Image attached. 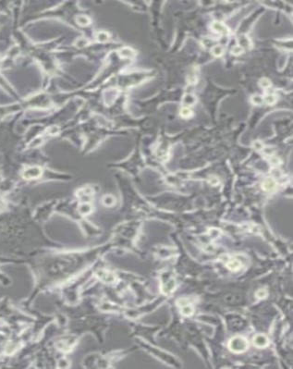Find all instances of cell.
Wrapping results in <instances>:
<instances>
[{"label":"cell","instance_id":"1","mask_svg":"<svg viewBox=\"0 0 293 369\" xmlns=\"http://www.w3.org/2000/svg\"><path fill=\"white\" fill-rule=\"evenodd\" d=\"M229 347L233 352H237V354H238V352H243L244 351L247 350L248 342L244 338L235 337L229 341Z\"/></svg>","mask_w":293,"mask_h":369},{"label":"cell","instance_id":"2","mask_svg":"<svg viewBox=\"0 0 293 369\" xmlns=\"http://www.w3.org/2000/svg\"><path fill=\"white\" fill-rule=\"evenodd\" d=\"M211 27H212L214 32H217V34H219L226 35V34H229V29L227 28V27L223 22H221V21H214Z\"/></svg>","mask_w":293,"mask_h":369},{"label":"cell","instance_id":"3","mask_svg":"<svg viewBox=\"0 0 293 369\" xmlns=\"http://www.w3.org/2000/svg\"><path fill=\"white\" fill-rule=\"evenodd\" d=\"M41 174H42V170L39 167H30V169L25 170L23 176L25 179H36V178H39Z\"/></svg>","mask_w":293,"mask_h":369},{"label":"cell","instance_id":"4","mask_svg":"<svg viewBox=\"0 0 293 369\" xmlns=\"http://www.w3.org/2000/svg\"><path fill=\"white\" fill-rule=\"evenodd\" d=\"M253 343L259 348H264L268 345V339L264 335H256L253 339Z\"/></svg>","mask_w":293,"mask_h":369},{"label":"cell","instance_id":"5","mask_svg":"<svg viewBox=\"0 0 293 369\" xmlns=\"http://www.w3.org/2000/svg\"><path fill=\"white\" fill-rule=\"evenodd\" d=\"M118 54H119V56H120L121 57H123V58H131L135 55L134 51L131 49V48H129V47H124V48H122V49L119 50Z\"/></svg>","mask_w":293,"mask_h":369},{"label":"cell","instance_id":"6","mask_svg":"<svg viewBox=\"0 0 293 369\" xmlns=\"http://www.w3.org/2000/svg\"><path fill=\"white\" fill-rule=\"evenodd\" d=\"M238 44H240V46L242 49H244V48L251 47L252 42L249 39V37H247L246 35H241L240 38H238Z\"/></svg>","mask_w":293,"mask_h":369},{"label":"cell","instance_id":"7","mask_svg":"<svg viewBox=\"0 0 293 369\" xmlns=\"http://www.w3.org/2000/svg\"><path fill=\"white\" fill-rule=\"evenodd\" d=\"M263 188L267 192H272L276 188V182L272 179H267V180H265L264 182L263 183Z\"/></svg>","mask_w":293,"mask_h":369},{"label":"cell","instance_id":"8","mask_svg":"<svg viewBox=\"0 0 293 369\" xmlns=\"http://www.w3.org/2000/svg\"><path fill=\"white\" fill-rule=\"evenodd\" d=\"M98 276L101 279H103L106 282H111L115 279V277H114L112 273H108V272H106V271H101V272L98 273Z\"/></svg>","mask_w":293,"mask_h":369},{"label":"cell","instance_id":"9","mask_svg":"<svg viewBox=\"0 0 293 369\" xmlns=\"http://www.w3.org/2000/svg\"><path fill=\"white\" fill-rule=\"evenodd\" d=\"M76 21L77 23L81 25V26H87L91 23V20L89 17L85 15H80L78 17H76Z\"/></svg>","mask_w":293,"mask_h":369},{"label":"cell","instance_id":"10","mask_svg":"<svg viewBox=\"0 0 293 369\" xmlns=\"http://www.w3.org/2000/svg\"><path fill=\"white\" fill-rule=\"evenodd\" d=\"M227 267L232 271H237L241 267V263L237 259H232L227 264Z\"/></svg>","mask_w":293,"mask_h":369},{"label":"cell","instance_id":"11","mask_svg":"<svg viewBox=\"0 0 293 369\" xmlns=\"http://www.w3.org/2000/svg\"><path fill=\"white\" fill-rule=\"evenodd\" d=\"M211 53H212V55L215 57H221L224 54V48L219 45L214 46L211 48Z\"/></svg>","mask_w":293,"mask_h":369},{"label":"cell","instance_id":"12","mask_svg":"<svg viewBox=\"0 0 293 369\" xmlns=\"http://www.w3.org/2000/svg\"><path fill=\"white\" fill-rule=\"evenodd\" d=\"M96 39L100 43H105L109 39V34H108L106 32H103V31L99 32L96 35Z\"/></svg>","mask_w":293,"mask_h":369},{"label":"cell","instance_id":"13","mask_svg":"<svg viewBox=\"0 0 293 369\" xmlns=\"http://www.w3.org/2000/svg\"><path fill=\"white\" fill-rule=\"evenodd\" d=\"M192 115H193V113H192V109L188 106H184L180 109V116L182 118H191Z\"/></svg>","mask_w":293,"mask_h":369},{"label":"cell","instance_id":"14","mask_svg":"<svg viewBox=\"0 0 293 369\" xmlns=\"http://www.w3.org/2000/svg\"><path fill=\"white\" fill-rule=\"evenodd\" d=\"M183 102H184V104H186L188 106H192V105L194 104L195 102H196V98H195L194 95H184Z\"/></svg>","mask_w":293,"mask_h":369},{"label":"cell","instance_id":"15","mask_svg":"<svg viewBox=\"0 0 293 369\" xmlns=\"http://www.w3.org/2000/svg\"><path fill=\"white\" fill-rule=\"evenodd\" d=\"M264 100V102L266 103L267 105H274L275 103L276 102V96L274 95H267L264 96V98H263Z\"/></svg>","mask_w":293,"mask_h":369},{"label":"cell","instance_id":"16","mask_svg":"<svg viewBox=\"0 0 293 369\" xmlns=\"http://www.w3.org/2000/svg\"><path fill=\"white\" fill-rule=\"evenodd\" d=\"M103 203H104V204L106 205V207H111V205L115 203V199H114V197L111 196V195H106V196H105L104 199H103Z\"/></svg>","mask_w":293,"mask_h":369},{"label":"cell","instance_id":"17","mask_svg":"<svg viewBox=\"0 0 293 369\" xmlns=\"http://www.w3.org/2000/svg\"><path fill=\"white\" fill-rule=\"evenodd\" d=\"M175 288V282L174 280H169L167 283L166 284V286L164 287V291L165 292H169L172 291Z\"/></svg>","mask_w":293,"mask_h":369},{"label":"cell","instance_id":"18","mask_svg":"<svg viewBox=\"0 0 293 369\" xmlns=\"http://www.w3.org/2000/svg\"><path fill=\"white\" fill-rule=\"evenodd\" d=\"M88 44H89V41L87 39H85V38H80V39H78L77 42H76V46L80 48L86 46Z\"/></svg>","mask_w":293,"mask_h":369},{"label":"cell","instance_id":"19","mask_svg":"<svg viewBox=\"0 0 293 369\" xmlns=\"http://www.w3.org/2000/svg\"><path fill=\"white\" fill-rule=\"evenodd\" d=\"M259 84L263 88H268V87H270V86H271V81L268 79H266V78H263V79L260 80Z\"/></svg>","mask_w":293,"mask_h":369},{"label":"cell","instance_id":"20","mask_svg":"<svg viewBox=\"0 0 293 369\" xmlns=\"http://www.w3.org/2000/svg\"><path fill=\"white\" fill-rule=\"evenodd\" d=\"M192 312H193L192 308L190 306L188 303L185 305H183V307H182V314H185V316H191V314H192Z\"/></svg>","mask_w":293,"mask_h":369},{"label":"cell","instance_id":"21","mask_svg":"<svg viewBox=\"0 0 293 369\" xmlns=\"http://www.w3.org/2000/svg\"><path fill=\"white\" fill-rule=\"evenodd\" d=\"M242 52H243V49H242V48L240 46H235L231 49L232 55H234V56H240V55H241V54H242Z\"/></svg>","mask_w":293,"mask_h":369},{"label":"cell","instance_id":"22","mask_svg":"<svg viewBox=\"0 0 293 369\" xmlns=\"http://www.w3.org/2000/svg\"><path fill=\"white\" fill-rule=\"evenodd\" d=\"M197 74L195 73L194 71H192V73H190L189 74V76H188V81H189V83H197Z\"/></svg>","mask_w":293,"mask_h":369},{"label":"cell","instance_id":"23","mask_svg":"<svg viewBox=\"0 0 293 369\" xmlns=\"http://www.w3.org/2000/svg\"><path fill=\"white\" fill-rule=\"evenodd\" d=\"M252 103H253L254 105H260V104H262V102L264 101V99L262 98L261 96H259V95H253L252 97Z\"/></svg>","mask_w":293,"mask_h":369},{"label":"cell","instance_id":"24","mask_svg":"<svg viewBox=\"0 0 293 369\" xmlns=\"http://www.w3.org/2000/svg\"><path fill=\"white\" fill-rule=\"evenodd\" d=\"M91 211V207L88 204H83L80 207V212L83 214H88Z\"/></svg>","mask_w":293,"mask_h":369},{"label":"cell","instance_id":"25","mask_svg":"<svg viewBox=\"0 0 293 369\" xmlns=\"http://www.w3.org/2000/svg\"><path fill=\"white\" fill-rule=\"evenodd\" d=\"M267 295V292H266V291L265 290H259L257 292H256V296L258 297V298H264L265 296Z\"/></svg>","mask_w":293,"mask_h":369},{"label":"cell","instance_id":"26","mask_svg":"<svg viewBox=\"0 0 293 369\" xmlns=\"http://www.w3.org/2000/svg\"><path fill=\"white\" fill-rule=\"evenodd\" d=\"M253 147L256 150H262L264 148V145L260 141H255V142L253 143Z\"/></svg>","mask_w":293,"mask_h":369},{"label":"cell","instance_id":"27","mask_svg":"<svg viewBox=\"0 0 293 369\" xmlns=\"http://www.w3.org/2000/svg\"><path fill=\"white\" fill-rule=\"evenodd\" d=\"M271 163H272L273 165H275V166H276V165H279L280 164V159L278 158V157H276V156H272V158H271Z\"/></svg>","mask_w":293,"mask_h":369},{"label":"cell","instance_id":"28","mask_svg":"<svg viewBox=\"0 0 293 369\" xmlns=\"http://www.w3.org/2000/svg\"><path fill=\"white\" fill-rule=\"evenodd\" d=\"M209 182L212 184V185H216V184H218V182H219V181H218V179L217 178H215V177H211L210 179H209Z\"/></svg>","mask_w":293,"mask_h":369}]
</instances>
